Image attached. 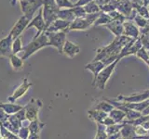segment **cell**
I'll return each mask as SVG.
<instances>
[{
    "label": "cell",
    "mask_w": 149,
    "mask_h": 139,
    "mask_svg": "<svg viewBox=\"0 0 149 139\" xmlns=\"http://www.w3.org/2000/svg\"><path fill=\"white\" fill-rule=\"evenodd\" d=\"M60 8H58L55 0H44L42 6V13L46 23V30L51 23L58 19V12Z\"/></svg>",
    "instance_id": "cell-3"
},
{
    "label": "cell",
    "mask_w": 149,
    "mask_h": 139,
    "mask_svg": "<svg viewBox=\"0 0 149 139\" xmlns=\"http://www.w3.org/2000/svg\"><path fill=\"white\" fill-rule=\"evenodd\" d=\"M28 139H39V136L36 133H30L29 136H28Z\"/></svg>",
    "instance_id": "cell-40"
},
{
    "label": "cell",
    "mask_w": 149,
    "mask_h": 139,
    "mask_svg": "<svg viewBox=\"0 0 149 139\" xmlns=\"http://www.w3.org/2000/svg\"><path fill=\"white\" fill-rule=\"evenodd\" d=\"M135 10H136L137 14L140 16H142L146 19H148L149 20V11H148V8L144 5H141V6H136L134 7Z\"/></svg>",
    "instance_id": "cell-28"
},
{
    "label": "cell",
    "mask_w": 149,
    "mask_h": 139,
    "mask_svg": "<svg viewBox=\"0 0 149 139\" xmlns=\"http://www.w3.org/2000/svg\"><path fill=\"white\" fill-rule=\"evenodd\" d=\"M32 27L36 28L37 30V32L35 35V37L39 36L43 32H46V23H45L44 18H43V13H42V8H40L38 9L37 15L33 17V19L29 22V24H28L26 27V30L29 29V28H32Z\"/></svg>",
    "instance_id": "cell-10"
},
{
    "label": "cell",
    "mask_w": 149,
    "mask_h": 139,
    "mask_svg": "<svg viewBox=\"0 0 149 139\" xmlns=\"http://www.w3.org/2000/svg\"><path fill=\"white\" fill-rule=\"evenodd\" d=\"M42 108V102L40 99L37 98H32L26 106L23 107L25 110V116L26 120L29 122L38 119V112L39 109Z\"/></svg>",
    "instance_id": "cell-8"
},
{
    "label": "cell",
    "mask_w": 149,
    "mask_h": 139,
    "mask_svg": "<svg viewBox=\"0 0 149 139\" xmlns=\"http://www.w3.org/2000/svg\"><path fill=\"white\" fill-rule=\"evenodd\" d=\"M142 47H143V45H142V42H141V39H140V37L137 39H132L122 48L121 52L119 53L118 59L120 60L122 58L128 57V56H130V55H136V53Z\"/></svg>",
    "instance_id": "cell-9"
},
{
    "label": "cell",
    "mask_w": 149,
    "mask_h": 139,
    "mask_svg": "<svg viewBox=\"0 0 149 139\" xmlns=\"http://www.w3.org/2000/svg\"><path fill=\"white\" fill-rule=\"evenodd\" d=\"M147 8H148V11H149V5H148V6H147Z\"/></svg>",
    "instance_id": "cell-42"
},
{
    "label": "cell",
    "mask_w": 149,
    "mask_h": 139,
    "mask_svg": "<svg viewBox=\"0 0 149 139\" xmlns=\"http://www.w3.org/2000/svg\"><path fill=\"white\" fill-rule=\"evenodd\" d=\"M8 117H9V115H8V113L5 112V111L3 110V109L0 108V122H1L3 123L4 122H6V120H8Z\"/></svg>",
    "instance_id": "cell-36"
},
{
    "label": "cell",
    "mask_w": 149,
    "mask_h": 139,
    "mask_svg": "<svg viewBox=\"0 0 149 139\" xmlns=\"http://www.w3.org/2000/svg\"><path fill=\"white\" fill-rule=\"evenodd\" d=\"M143 5H144V6H148L149 5V0H143Z\"/></svg>",
    "instance_id": "cell-41"
},
{
    "label": "cell",
    "mask_w": 149,
    "mask_h": 139,
    "mask_svg": "<svg viewBox=\"0 0 149 139\" xmlns=\"http://www.w3.org/2000/svg\"><path fill=\"white\" fill-rule=\"evenodd\" d=\"M123 34L130 37L132 39H137L141 35V32H140L139 27L135 24L133 21H128L126 20L123 23Z\"/></svg>",
    "instance_id": "cell-13"
},
{
    "label": "cell",
    "mask_w": 149,
    "mask_h": 139,
    "mask_svg": "<svg viewBox=\"0 0 149 139\" xmlns=\"http://www.w3.org/2000/svg\"><path fill=\"white\" fill-rule=\"evenodd\" d=\"M94 1L98 5H99V7L101 8L102 6H104V5H105V4H108V3H110L112 1H114V0H94Z\"/></svg>",
    "instance_id": "cell-38"
},
{
    "label": "cell",
    "mask_w": 149,
    "mask_h": 139,
    "mask_svg": "<svg viewBox=\"0 0 149 139\" xmlns=\"http://www.w3.org/2000/svg\"><path fill=\"white\" fill-rule=\"evenodd\" d=\"M58 18L69 22H72L77 19L72 8H61L58 12Z\"/></svg>",
    "instance_id": "cell-20"
},
{
    "label": "cell",
    "mask_w": 149,
    "mask_h": 139,
    "mask_svg": "<svg viewBox=\"0 0 149 139\" xmlns=\"http://www.w3.org/2000/svg\"><path fill=\"white\" fill-rule=\"evenodd\" d=\"M102 11L93 14H87L85 17L77 18L74 21L71 22L69 27L70 31H86L88 28L93 26L97 18L99 17Z\"/></svg>",
    "instance_id": "cell-4"
},
{
    "label": "cell",
    "mask_w": 149,
    "mask_h": 139,
    "mask_svg": "<svg viewBox=\"0 0 149 139\" xmlns=\"http://www.w3.org/2000/svg\"><path fill=\"white\" fill-rule=\"evenodd\" d=\"M15 116L16 117L21 120V122H22L23 120H26V116H25V110L24 109H23V107H22V109H21L20 110L18 111V112L15 113Z\"/></svg>",
    "instance_id": "cell-35"
},
{
    "label": "cell",
    "mask_w": 149,
    "mask_h": 139,
    "mask_svg": "<svg viewBox=\"0 0 149 139\" xmlns=\"http://www.w3.org/2000/svg\"><path fill=\"white\" fill-rule=\"evenodd\" d=\"M30 21H31L30 19L27 18L24 15H22L20 19H19L18 21L14 24V26L11 28L10 32H9V34L12 35L13 39H15V38H17V37L21 36L22 32L24 30H26V27L28 24H29Z\"/></svg>",
    "instance_id": "cell-12"
},
{
    "label": "cell",
    "mask_w": 149,
    "mask_h": 139,
    "mask_svg": "<svg viewBox=\"0 0 149 139\" xmlns=\"http://www.w3.org/2000/svg\"><path fill=\"white\" fill-rule=\"evenodd\" d=\"M46 46H49V39H48V36L46 34V32H43L39 36L34 37L33 41L30 42L26 46H23V48H22L23 55L22 58L23 60L29 58L31 56H33L36 52L46 47Z\"/></svg>",
    "instance_id": "cell-2"
},
{
    "label": "cell",
    "mask_w": 149,
    "mask_h": 139,
    "mask_svg": "<svg viewBox=\"0 0 149 139\" xmlns=\"http://www.w3.org/2000/svg\"><path fill=\"white\" fill-rule=\"evenodd\" d=\"M21 9L23 15L32 20L35 13L43 6L44 0H20Z\"/></svg>",
    "instance_id": "cell-6"
},
{
    "label": "cell",
    "mask_w": 149,
    "mask_h": 139,
    "mask_svg": "<svg viewBox=\"0 0 149 139\" xmlns=\"http://www.w3.org/2000/svg\"><path fill=\"white\" fill-rule=\"evenodd\" d=\"M116 1H122V0H116Z\"/></svg>",
    "instance_id": "cell-43"
},
{
    "label": "cell",
    "mask_w": 149,
    "mask_h": 139,
    "mask_svg": "<svg viewBox=\"0 0 149 139\" xmlns=\"http://www.w3.org/2000/svg\"><path fill=\"white\" fill-rule=\"evenodd\" d=\"M80 52V47L77 44L73 43V42L66 40L64 43L63 48V54L66 56L67 58H73Z\"/></svg>",
    "instance_id": "cell-16"
},
{
    "label": "cell",
    "mask_w": 149,
    "mask_h": 139,
    "mask_svg": "<svg viewBox=\"0 0 149 139\" xmlns=\"http://www.w3.org/2000/svg\"><path fill=\"white\" fill-rule=\"evenodd\" d=\"M140 39H141L143 47L146 50H149V32L140 35Z\"/></svg>",
    "instance_id": "cell-31"
},
{
    "label": "cell",
    "mask_w": 149,
    "mask_h": 139,
    "mask_svg": "<svg viewBox=\"0 0 149 139\" xmlns=\"http://www.w3.org/2000/svg\"><path fill=\"white\" fill-rule=\"evenodd\" d=\"M44 126H45V123L39 122L38 119H36V120H32V122H30L29 125H28V128H29L30 133L38 134Z\"/></svg>",
    "instance_id": "cell-22"
},
{
    "label": "cell",
    "mask_w": 149,
    "mask_h": 139,
    "mask_svg": "<svg viewBox=\"0 0 149 139\" xmlns=\"http://www.w3.org/2000/svg\"><path fill=\"white\" fill-rule=\"evenodd\" d=\"M23 45L22 43V38L21 36L17 37V38L13 39V43H12V54L17 55L19 52L22 51Z\"/></svg>",
    "instance_id": "cell-25"
},
{
    "label": "cell",
    "mask_w": 149,
    "mask_h": 139,
    "mask_svg": "<svg viewBox=\"0 0 149 139\" xmlns=\"http://www.w3.org/2000/svg\"><path fill=\"white\" fill-rule=\"evenodd\" d=\"M118 61H119V59H116L113 63H111L109 65H107V66H105L99 72V74H98L97 77H96V80L94 81V83H93L92 85H95L96 87H98L101 90L104 89L107 81L109 80L111 74L113 73L114 70H115V68L116 66V64L118 63Z\"/></svg>",
    "instance_id": "cell-5"
},
{
    "label": "cell",
    "mask_w": 149,
    "mask_h": 139,
    "mask_svg": "<svg viewBox=\"0 0 149 139\" xmlns=\"http://www.w3.org/2000/svg\"><path fill=\"white\" fill-rule=\"evenodd\" d=\"M147 52H148V56H149V50H147Z\"/></svg>",
    "instance_id": "cell-44"
},
{
    "label": "cell",
    "mask_w": 149,
    "mask_h": 139,
    "mask_svg": "<svg viewBox=\"0 0 149 139\" xmlns=\"http://www.w3.org/2000/svg\"><path fill=\"white\" fill-rule=\"evenodd\" d=\"M72 9L74 13L76 18H82L87 15L85 9H84V7H74L72 8Z\"/></svg>",
    "instance_id": "cell-32"
},
{
    "label": "cell",
    "mask_w": 149,
    "mask_h": 139,
    "mask_svg": "<svg viewBox=\"0 0 149 139\" xmlns=\"http://www.w3.org/2000/svg\"><path fill=\"white\" fill-rule=\"evenodd\" d=\"M8 58H9V62H10L11 67L13 68L14 71L19 72V71H22L23 69V59L22 58L18 57L17 55L11 54L8 57Z\"/></svg>",
    "instance_id": "cell-21"
},
{
    "label": "cell",
    "mask_w": 149,
    "mask_h": 139,
    "mask_svg": "<svg viewBox=\"0 0 149 139\" xmlns=\"http://www.w3.org/2000/svg\"><path fill=\"white\" fill-rule=\"evenodd\" d=\"M2 139H8V138H2Z\"/></svg>",
    "instance_id": "cell-45"
},
{
    "label": "cell",
    "mask_w": 149,
    "mask_h": 139,
    "mask_svg": "<svg viewBox=\"0 0 149 139\" xmlns=\"http://www.w3.org/2000/svg\"><path fill=\"white\" fill-rule=\"evenodd\" d=\"M33 85V83L28 80L27 78H23L21 83V85H19L15 90H14L13 94L8 97V101L14 103L16 100H18L20 97H22L25 93L29 90V88Z\"/></svg>",
    "instance_id": "cell-11"
},
{
    "label": "cell",
    "mask_w": 149,
    "mask_h": 139,
    "mask_svg": "<svg viewBox=\"0 0 149 139\" xmlns=\"http://www.w3.org/2000/svg\"><path fill=\"white\" fill-rule=\"evenodd\" d=\"M133 22L139 27V29H143V28H144L147 25L148 19H146V18H143V17L140 16L137 14V15L135 16L133 19Z\"/></svg>",
    "instance_id": "cell-26"
},
{
    "label": "cell",
    "mask_w": 149,
    "mask_h": 139,
    "mask_svg": "<svg viewBox=\"0 0 149 139\" xmlns=\"http://www.w3.org/2000/svg\"><path fill=\"white\" fill-rule=\"evenodd\" d=\"M12 43L13 37L10 34L0 40V57H9L12 54Z\"/></svg>",
    "instance_id": "cell-14"
},
{
    "label": "cell",
    "mask_w": 149,
    "mask_h": 139,
    "mask_svg": "<svg viewBox=\"0 0 149 139\" xmlns=\"http://www.w3.org/2000/svg\"><path fill=\"white\" fill-rule=\"evenodd\" d=\"M111 21H112V19L109 16V14L102 11L99 17H98L97 20L95 21L93 26H105L106 24H108Z\"/></svg>",
    "instance_id": "cell-23"
},
{
    "label": "cell",
    "mask_w": 149,
    "mask_h": 139,
    "mask_svg": "<svg viewBox=\"0 0 149 139\" xmlns=\"http://www.w3.org/2000/svg\"><path fill=\"white\" fill-rule=\"evenodd\" d=\"M58 8H72L74 7V3L71 0H55Z\"/></svg>",
    "instance_id": "cell-29"
},
{
    "label": "cell",
    "mask_w": 149,
    "mask_h": 139,
    "mask_svg": "<svg viewBox=\"0 0 149 139\" xmlns=\"http://www.w3.org/2000/svg\"><path fill=\"white\" fill-rule=\"evenodd\" d=\"M123 21H116V20H112L108 24H106L104 27L107 28L112 34L115 36H119L123 34Z\"/></svg>",
    "instance_id": "cell-18"
},
{
    "label": "cell",
    "mask_w": 149,
    "mask_h": 139,
    "mask_svg": "<svg viewBox=\"0 0 149 139\" xmlns=\"http://www.w3.org/2000/svg\"><path fill=\"white\" fill-rule=\"evenodd\" d=\"M2 124H3V126H4L5 128H7V129L8 130V131H10L11 133H15V134H17V133H18L19 129H20V128L15 127V126H14V125H12L10 122H8V120H6V122H4Z\"/></svg>",
    "instance_id": "cell-34"
},
{
    "label": "cell",
    "mask_w": 149,
    "mask_h": 139,
    "mask_svg": "<svg viewBox=\"0 0 149 139\" xmlns=\"http://www.w3.org/2000/svg\"><path fill=\"white\" fill-rule=\"evenodd\" d=\"M116 3H118V1H116V0H114V1H112L108 4L104 5V6H102L100 8L101 11L104 12V13H110L113 10H116Z\"/></svg>",
    "instance_id": "cell-27"
},
{
    "label": "cell",
    "mask_w": 149,
    "mask_h": 139,
    "mask_svg": "<svg viewBox=\"0 0 149 139\" xmlns=\"http://www.w3.org/2000/svg\"><path fill=\"white\" fill-rule=\"evenodd\" d=\"M0 108L3 109V110L8 115H12L18 112L21 109H22V106L16 104L15 102L12 103V102H9V103H3V102H0Z\"/></svg>",
    "instance_id": "cell-19"
},
{
    "label": "cell",
    "mask_w": 149,
    "mask_h": 139,
    "mask_svg": "<svg viewBox=\"0 0 149 139\" xmlns=\"http://www.w3.org/2000/svg\"><path fill=\"white\" fill-rule=\"evenodd\" d=\"M30 134V131H29V128L28 127H24V126H22L20 129H19V132L17 133V136L20 137L21 139H28V136Z\"/></svg>",
    "instance_id": "cell-30"
},
{
    "label": "cell",
    "mask_w": 149,
    "mask_h": 139,
    "mask_svg": "<svg viewBox=\"0 0 149 139\" xmlns=\"http://www.w3.org/2000/svg\"><path fill=\"white\" fill-rule=\"evenodd\" d=\"M132 40V38H130V37L124 34L116 36L113 42L110 43L108 45L102 46V47L96 50V56L93 58V60H102L104 58L112 57V56L118 57L122 48Z\"/></svg>",
    "instance_id": "cell-1"
},
{
    "label": "cell",
    "mask_w": 149,
    "mask_h": 139,
    "mask_svg": "<svg viewBox=\"0 0 149 139\" xmlns=\"http://www.w3.org/2000/svg\"><path fill=\"white\" fill-rule=\"evenodd\" d=\"M8 120L9 122H10L12 125H14L15 127H18V128H21L22 126V122H21L20 120H19L15 114H12V115H9V117L8 119Z\"/></svg>",
    "instance_id": "cell-33"
},
{
    "label": "cell",
    "mask_w": 149,
    "mask_h": 139,
    "mask_svg": "<svg viewBox=\"0 0 149 139\" xmlns=\"http://www.w3.org/2000/svg\"><path fill=\"white\" fill-rule=\"evenodd\" d=\"M129 1L133 5V8L136 6H141V5H143V0H129Z\"/></svg>",
    "instance_id": "cell-39"
},
{
    "label": "cell",
    "mask_w": 149,
    "mask_h": 139,
    "mask_svg": "<svg viewBox=\"0 0 149 139\" xmlns=\"http://www.w3.org/2000/svg\"><path fill=\"white\" fill-rule=\"evenodd\" d=\"M84 9H85L87 14H93V13H98L101 11L99 5H98L94 0H92V1H91L88 5H86V6L84 7Z\"/></svg>",
    "instance_id": "cell-24"
},
{
    "label": "cell",
    "mask_w": 149,
    "mask_h": 139,
    "mask_svg": "<svg viewBox=\"0 0 149 139\" xmlns=\"http://www.w3.org/2000/svg\"><path fill=\"white\" fill-rule=\"evenodd\" d=\"M104 67H105V65L104 64V62H102V60H92L91 62L88 63L86 65L85 69L88 70V71L92 72V74H93V83H94V81L96 80L97 75L99 74V72Z\"/></svg>",
    "instance_id": "cell-17"
},
{
    "label": "cell",
    "mask_w": 149,
    "mask_h": 139,
    "mask_svg": "<svg viewBox=\"0 0 149 139\" xmlns=\"http://www.w3.org/2000/svg\"><path fill=\"white\" fill-rule=\"evenodd\" d=\"M71 22L63 21L62 19H57L56 21H54L47 28L46 32H61V31H64V32H69V27Z\"/></svg>",
    "instance_id": "cell-15"
},
{
    "label": "cell",
    "mask_w": 149,
    "mask_h": 139,
    "mask_svg": "<svg viewBox=\"0 0 149 139\" xmlns=\"http://www.w3.org/2000/svg\"><path fill=\"white\" fill-rule=\"evenodd\" d=\"M45 32L49 39V45L54 46L55 48H57L60 54H63V48L65 41H66L67 32L61 31L55 32Z\"/></svg>",
    "instance_id": "cell-7"
},
{
    "label": "cell",
    "mask_w": 149,
    "mask_h": 139,
    "mask_svg": "<svg viewBox=\"0 0 149 139\" xmlns=\"http://www.w3.org/2000/svg\"><path fill=\"white\" fill-rule=\"evenodd\" d=\"M92 0H77L76 3H74V7H85Z\"/></svg>",
    "instance_id": "cell-37"
}]
</instances>
